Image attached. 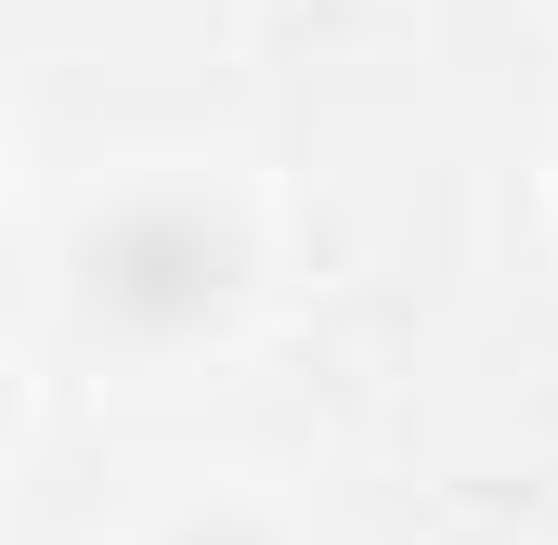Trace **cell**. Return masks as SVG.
I'll return each mask as SVG.
<instances>
[{
	"instance_id": "1",
	"label": "cell",
	"mask_w": 558,
	"mask_h": 545,
	"mask_svg": "<svg viewBox=\"0 0 558 545\" xmlns=\"http://www.w3.org/2000/svg\"><path fill=\"white\" fill-rule=\"evenodd\" d=\"M247 299V221L195 182H143V195H105L65 247V312L92 351H131V364H169L195 338H221Z\"/></svg>"
},
{
	"instance_id": "2",
	"label": "cell",
	"mask_w": 558,
	"mask_h": 545,
	"mask_svg": "<svg viewBox=\"0 0 558 545\" xmlns=\"http://www.w3.org/2000/svg\"><path fill=\"white\" fill-rule=\"evenodd\" d=\"M156 545H286L274 520H247V507H195L182 533H156Z\"/></svg>"
}]
</instances>
